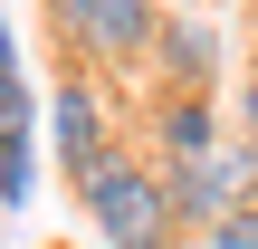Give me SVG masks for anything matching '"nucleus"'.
<instances>
[{
  "label": "nucleus",
  "mask_w": 258,
  "mask_h": 249,
  "mask_svg": "<svg viewBox=\"0 0 258 249\" xmlns=\"http://www.w3.org/2000/svg\"><path fill=\"white\" fill-rule=\"evenodd\" d=\"M86 211H96V230L115 249H163V230H172V192L153 173H134V163H96L86 173Z\"/></svg>",
  "instance_id": "nucleus-1"
},
{
  "label": "nucleus",
  "mask_w": 258,
  "mask_h": 249,
  "mask_svg": "<svg viewBox=\"0 0 258 249\" xmlns=\"http://www.w3.org/2000/svg\"><path fill=\"white\" fill-rule=\"evenodd\" d=\"M67 29H77L96 58L144 48V38H153V0H67Z\"/></svg>",
  "instance_id": "nucleus-2"
},
{
  "label": "nucleus",
  "mask_w": 258,
  "mask_h": 249,
  "mask_svg": "<svg viewBox=\"0 0 258 249\" xmlns=\"http://www.w3.org/2000/svg\"><path fill=\"white\" fill-rule=\"evenodd\" d=\"M57 154H67L77 173H96V163H105V115H96V96H86V86H67V96H57Z\"/></svg>",
  "instance_id": "nucleus-3"
},
{
  "label": "nucleus",
  "mask_w": 258,
  "mask_h": 249,
  "mask_svg": "<svg viewBox=\"0 0 258 249\" xmlns=\"http://www.w3.org/2000/svg\"><path fill=\"white\" fill-rule=\"evenodd\" d=\"M249 173H258V154H211V163L191 154V163H182V202H191V211H220Z\"/></svg>",
  "instance_id": "nucleus-4"
},
{
  "label": "nucleus",
  "mask_w": 258,
  "mask_h": 249,
  "mask_svg": "<svg viewBox=\"0 0 258 249\" xmlns=\"http://www.w3.org/2000/svg\"><path fill=\"white\" fill-rule=\"evenodd\" d=\"M29 182H38L29 144H0V192H10V211H29Z\"/></svg>",
  "instance_id": "nucleus-5"
},
{
  "label": "nucleus",
  "mask_w": 258,
  "mask_h": 249,
  "mask_svg": "<svg viewBox=\"0 0 258 249\" xmlns=\"http://www.w3.org/2000/svg\"><path fill=\"white\" fill-rule=\"evenodd\" d=\"M201 249H258V211H220Z\"/></svg>",
  "instance_id": "nucleus-6"
},
{
  "label": "nucleus",
  "mask_w": 258,
  "mask_h": 249,
  "mask_svg": "<svg viewBox=\"0 0 258 249\" xmlns=\"http://www.w3.org/2000/svg\"><path fill=\"white\" fill-rule=\"evenodd\" d=\"M201 144H211V125H201V106H182V115H172V154H182V163H191V154H201Z\"/></svg>",
  "instance_id": "nucleus-7"
},
{
  "label": "nucleus",
  "mask_w": 258,
  "mask_h": 249,
  "mask_svg": "<svg viewBox=\"0 0 258 249\" xmlns=\"http://www.w3.org/2000/svg\"><path fill=\"white\" fill-rule=\"evenodd\" d=\"M249 115H258V86H249Z\"/></svg>",
  "instance_id": "nucleus-8"
}]
</instances>
